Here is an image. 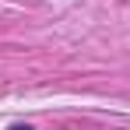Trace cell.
Segmentation results:
<instances>
[{
  "instance_id": "1",
  "label": "cell",
  "mask_w": 130,
  "mask_h": 130,
  "mask_svg": "<svg viewBox=\"0 0 130 130\" xmlns=\"http://www.w3.org/2000/svg\"><path fill=\"white\" fill-rule=\"evenodd\" d=\"M7 130H32L28 123H14V127H7Z\"/></svg>"
}]
</instances>
